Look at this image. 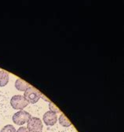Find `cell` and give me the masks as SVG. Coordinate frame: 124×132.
<instances>
[{"instance_id":"cell-1","label":"cell","mask_w":124,"mask_h":132,"mask_svg":"<svg viewBox=\"0 0 124 132\" xmlns=\"http://www.w3.org/2000/svg\"><path fill=\"white\" fill-rule=\"evenodd\" d=\"M41 92L38 91L36 88L29 86L26 91H24V97L28 102V103L35 104L41 98Z\"/></svg>"},{"instance_id":"cell-2","label":"cell","mask_w":124,"mask_h":132,"mask_svg":"<svg viewBox=\"0 0 124 132\" xmlns=\"http://www.w3.org/2000/svg\"><path fill=\"white\" fill-rule=\"evenodd\" d=\"M10 105L14 110H22L28 105V102L25 99L23 95H16L11 98Z\"/></svg>"},{"instance_id":"cell-3","label":"cell","mask_w":124,"mask_h":132,"mask_svg":"<svg viewBox=\"0 0 124 132\" xmlns=\"http://www.w3.org/2000/svg\"><path fill=\"white\" fill-rule=\"evenodd\" d=\"M31 117L32 116L29 113L24 111V110H20L13 114L12 120L15 124L20 126V125H23L24 123H28V121L30 120Z\"/></svg>"},{"instance_id":"cell-4","label":"cell","mask_w":124,"mask_h":132,"mask_svg":"<svg viewBox=\"0 0 124 132\" xmlns=\"http://www.w3.org/2000/svg\"><path fill=\"white\" fill-rule=\"evenodd\" d=\"M27 128L29 131H42L43 129V124L39 118L31 117L28 121Z\"/></svg>"},{"instance_id":"cell-5","label":"cell","mask_w":124,"mask_h":132,"mask_svg":"<svg viewBox=\"0 0 124 132\" xmlns=\"http://www.w3.org/2000/svg\"><path fill=\"white\" fill-rule=\"evenodd\" d=\"M43 122L46 126H54L57 122V113L52 111H47L43 115Z\"/></svg>"},{"instance_id":"cell-6","label":"cell","mask_w":124,"mask_h":132,"mask_svg":"<svg viewBox=\"0 0 124 132\" xmlns=\"http://www.w3.org/2000/svg\"><path fill=\"white\" fill-rule=\"evenodd\" d=\"M29 86H30L29 84L27 83L26 81H23L22 79H17L15 81V88L20 92L26 91Z\"/></svg>"},{"instance_id":"cell-7","label":"cell","mask_w":124,"mask_h":132,"mask_svg":"<svg viewBox=\"0 0 124 132\" xmlns=\"http://www.w3.org/2000/svg\"><path fill=\"white\" fill-rule=\"evenodd\" d=\"M10 80L9 73L6 70H0V87L6 86Z\"/></svg>"},{"instance_id":"cell-8","label":"cell","mask_w":124,"mask_h":132,"mask_svg":"<svg viewBox=\"0 0 124 132\" xmlns=\"http://www.w3.org/2000/svg\"><path fill=\"white\" fill-rule=\"evenodd\" d=\"M58 121H59V123L64 127H68L71 125V123L70 122V120L66 117V116L64 113L61 114V116L58 118Z\"/></svg>"},{"instance_id":"cell-9","label":"cell","mask_w":124,"mask_h":132,"mask_svg":"<svg viewBox=\"0 0 124 132\" xmlns=\"http://www.w3.org/2000/svg\"><path fill=\"white\" fill-rule=\"evenodd\" d=\"M16 128L12 124H7L5 127H3L0 132H16Z\"/></svg>"},{"instance_id":"cell-10","label":"cell","mask_w":124,"mask_h":132,"mask_svg":"<svg viewBox=\"0 0 124 132\" xmlns=\"http://www.w3.org/2000/svg\"><path fill=\"white\" fill-rule=\"evenodd\" d=\"M49 111H52L55 113H61V110L56 106L53 102H49Z\"/></svg>"},{"instance_id":"cell-11","label":"cell","mask_w":124,"mask_h":132,"mask_svg":"<svg viewBox=\"0 0 124 132\" xmlns=\"http://www.w3.org/2000/svg\"><path fill=\"white\" fill-rule=\"evenodd\" d=\"M16 132H30L28 130V129L27 127H20Z\"/></svg>"},{"instance_id":"cell-12","label":"cell","mask_w":124,"mask_h":132,"mask_svg":"<svg viewBox=\"0 0 124 132\" xmlns=\"http://www.w3.org/2000/svg\"><path fill=\"white\" fill-rule=\"evenodd\" d=\"M41 98H42V99H43V100H45V101H46V102H49V100L48 98H46V96H44L42 94H41Z\"/></svg>"},{"instance_id":"cell-13","label":"cell","mask_w":124,"mask_h":132,"mask_svg":"<svg viewBox=\"0 0 124 132\" xmlns=\"http://www.w3.org/2000/svg\"><path fill=\"white\" fill-rule=\"evenodd\" d=\"M30 132H42V131H30Z\"/></svg>"}]
</instances>
